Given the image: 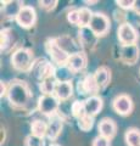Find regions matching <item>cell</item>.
<instances>
[{
    "instance_id": "6da1fadb",
    "label": "cell",
    "mask_w": 140,
    "mask_h": 146,
    "mask_svg": "<svg viewBox=\"0 0 140 146\" xmlns=\"http://www.w3.org/2000/svg\"><path fill=\"white\" fill-rule=\"evenodd\" d=\"M7 99L11 106L16 108L25 107L32 99V93L26 82L12 80L7 85Z\"/></svg>"
},
{
    "instance_id": "7a4b0ae2",
    "label": "cell",
    "mask_w": 140,
    "mask_h": 146,
    "mask_svg": "<svg viewBox=\"0 0 140 146\" xmlns=\"http://www.w3.org/2000/svg\"><path fill=\"white\" fill-rule=\"evenodd\" d=\"M11 63L17 71L26 72L33 67V55L27 49H19L12 54Z\"/></svg>"
},
{
    "instance_id": "3957f363",
    "label": "cell",
    "mask_w": 140,
    "mask_h": 146,
    "mask_svg": "<svg viewBox=\"0 0 140 146\" xmlns=\"http://www.w3.org/2000/svg\"><path fill=\"white\" fill-rule=\"evenodd\" d=\"M45 49H46L48 54L51 56V60L55 63H57V65H60V66L67 65L70 55L58 46V44L56 43L55 39H49L46 44H45Z\"/></svg>"
},
{
    "instance_id": "277c9868",
    "label": "cell",
    "mask_w": 140,
    "mask_h": 146,
    "mask_svg": "<svg viewBox=\"0 0 140 146\" xmlns=\"http://www.w3.org/2000/svg\"><path fill=\"white\" fill-rule=\"evenodd\" d=\"M89 28L96 36H102L110 29V20H108V17L106 15H104V13L95 12L93 15L92 21H90Z\"/></svg>"
},
{
    "instance_id": "5b68a950",
    "label": "cell",
    "mask_w": 140,
    "mask_h": 146,
    "mask_svg": "<svg viewBox=\"0 0 140 146\" xmlns=\"http://www.w3.org/2000/svg\"><path fill=\"white\" fill-rule=\"evenodd\" d=\"M38 110L43 115H54L58 110V99L54 95H43L38 100Z\"/></svg>"
},
{
    "instance_id": "8992f818",
    "label": "cell",
    "mask_w": 140,
    "mask_h": 146,
    "mask_svg": "<svg viewBox=\"0 0 140 146\" xmlns=\"http://www.w3.org/2000/svg\"><path fill=\"white\" fill-rule=\"evenodd\" d=\"M118 39L122 45H133L137 44L138 33L135 28L129 23H122L118 27Z\"/></svg>"
},
{
    "instance_id": "52a82bcc",
    "label": "cell",
    "mask_w": 140,
    "mask_h": 146,
    "mask_svg": "<svg viewBox=\"0 0 140 146\" xmlns=\"http://www.w3.org/2000/svg\"><path fill=\"white\" fill-rule=\"evenodd\" d=\"M35 20H37L35 10L32 6H28V5H25L22 7L16 17L17 23H19L22 28H31V27H33L35 23Z\"/></svg>"
},
{
    "instance_id": "ba28073f",
    "label": "cell",
    "mask_w": 140,
    "mask_h": 146,
    "mask_svg": "<svg viewBox=\"0 0 140 146\" xmlns=\"http://www.w3.org/2000/svg\"><path fill=\"white\" fill-rule=\"evenodd\" d=\"M34 72V74L37 78H39L40 80H43L45 78H49V77H52L55 76V68H54V66L51 65V63H49L48 61L45 60H38L37 62L33 63V67L32 70Z\"/></svg>"
},
{
    "instance_id": "9c48e42d",
    "label": "cell",
    "mask_w": 140,
    "mask_h": 146,
    "mask_svg": "<svg viewBox=\"0 0 140 146\" xmlns=\"http://www.w3.org/2000/svg\"><path fill=\"white\" fill-rule=\"evenodd\" d=\"M113 110L121 116H128L132 112L133 102L128 95H118L112 102Z\"/></svg>"
},
{
    "instance_id": "30bf717a",
    "label": "cell",
    "mask_w": 140,
    "mask_h": 146,
    "mask_svg": "<svg viewBox=\"0 0 140 146\" xmlns=\"http://www.w3.org/2000/svg\"><path fill=\"white\" fill-rule=\"evenodd\" d=\"M139 48L137 44L133 45H122L121 49V60L127 65H134L139 58Z\"/></svg>"
},
{
    "instance_id": "8fae6325",
    "label": "cell",
    "mask_w": 140,
    "mask_h": 146,
    "mask_svg": "<svg viewBox=\"0 0 140 146\" xmlns=\"http://www.w3.org/2000/svg\"><path fill=\"white\" fill-rule=\"evenodd\" d=\"M78 90H79V94H83V95H88V94L90 95V94L98 93L100 89H99V86L96 84L94 74H88L82 80H79Z\"/></svg>"
},
{
    "instance_id": "7c38bea8",
    "label": "cell",
    "mask_w": 140,
    "mask_h": 146,
    "mask_svg": "<svg viewBox=\"0 0 140 146\" xmlns=\"http://www.w3.org/2000/svg\"><path fill=\"white\" fill-rule=\"evenodd\" d=\"M87 65V57L83 52H78V54H73L70 55L68 61H67V67L70 68L72 72H79Z\"/></svg>"
},
{
    "instance_id": "4fadbf2b",
    "label": "cell",
    "mask_w": 140,
    "mask_h": 146,
    "mask_svg": "<svg viewBox=\"0 0 140 146\" xmlns=\"http://www.w3.org/2000/svg\"><path fill=\"white\" fill-rule=\"evenodd\" d=\"M84 107H85V113L88 116H95L100 112L102 108V100L101 98L96 96V95H92L84 101Z\"/></svg>"
},
{
    "instance_id": "5bb4252c",
    "label": "cell",
    "mask_w": 140,
    "mask_h": 146,
    "mask_svg": "<svg viewBox=\"0 0 140 146\" xmlns=\"http://www.w3.org/2000/svg\"><path fill=\"white\" fill-rule=\"evenodd\" d=\"M116 131H117L116 123L112 119H110V118H104L99 123V133H100L101 136H105V138L111 140L116 135Z\"/></svg>"
},
{
    "instance_id": "9a60e30c",
    "label": "cell",
    "mask_w": 140,
    "mask_h": 146,
    "mask_svg": "<svg viewBox=\"0 0 140 146\" xmlns=\"http://www.w3.org/2000/svg\"><path fill=\"white\" fill-rule=\"evenodd\" d=\"M55 40H56V43L58 44V46H60L62 50H65L68 55H73V54L80 52L79 51L80 48L77 46L74 40L68 35H62V36H60V38H56Z\"/></svg>"
},
{
    "instance_id": "2e32d148",
    "label": "cell",
    "mask_w": 140,
    "mask_h": 146,
    "mask_svg": "<svg viewBox=\"0 0 140 146\" xmlns=\"http://www.w3.org/2000/svg\"><path fill=\"white\" fill-rule=\"evenodd\" d=\"M94 77H95V80H96V84L99 86V89H104L108 85V83H110L111 71L108 70L107 67H100L95 71Z\"/></svg>"
},
{
    "instance_id": "e0dca14e",
    "label": "cell",
    "mask_w": 140,
    "mask_h": 146,
    "mask_svg": "<svg viewBox=\"0 0 140 146\" xmlns=\"http://www.w3.org/2000/svg\"><path fill=\"white\" fill-rule=\"evenodd\" d=\"M73 94V86H72L71 82H65V83H57L56 89H55V96L61 100V101H65V100L70 99Z\"/></svg>"
},
{
    "instance_id": "ac0fdd59",
    "label": "cell",
    "mask_w": 140,
    "mask_h": 146,
    "mask_svg": "<svg viewBox=\"0 0 140 146\" xmlns=\"http://www.w3.org/2000/svg\"><path fill=\"white\" fill-rule=\"evenodd\" d=\"M62 130V119L58 117H54L48 124V134L46 136L50 140H55L60 135Z\"/></svg>"
},
{
    "instance_id": "d6986e66",
    "label": "cell",
    "mask_w": 140,
    "mask_h": 146,
    "mask_svg": "<svg viewBox=\"0 0 140 146\" xmlns=\"http://www.w3.org/2000/svg\"><path fill=\"white\" fill-rule=\"evenodd\" d=\"M58 82L56 80L55 76L52 77H49V78H45L40 82V91L44 94V95H51V93H55V89H56V85H57Z\"/></svg>"
},
{
    "instance_id": "ffe728a7",
    "label": "cell",
    "mask_w": 140,
    "mask_h": 146,
    "mask_svg": "<svg viewBox=\"0 0 140 146\" xmlns=\"http://www.w3.org/2000/svg\"><path fill=\"white\" fill-rule=\"evenodd\" d=\"M31 130H32V135L43 139L44 136L48 134V124L45 122L40 121V119H35V121L32 122Z\"/></svg>"
},
{
    "instance_id": "44dd1931",
    "label": "cell",
    "mask_w": 140,
    "mask_h": 146,
    "mask_svg": "<svg viewBox=\"0 0 140 146\" xmlns=\"http://www.w3.org/2000/svg\"><path fill=\"white\" fill-rule=\"evenodd\" d=\"M4 13L7 17H17L19 12L21 11V9L23 7V4L21 1H9V3H4Z\"/></svg>"
},
{
    "instance_id": "7402d4cb",
    "label": "cell",
    "mask_w": 140,
    "mask_h": 146,
    "mask_svg": "<svg viewBox=\"0 0 140 146\" xmlns=\"http://www.w3.org/2000/svg\"><path fill=\"white\" fill-rule=\"evenodd\" d=\"M73 73L67 66H60L55 71V78L58 83H65V82H71L73 78Z\"/></svg>"
},
{
    "instance_id": "603a6c76",
    "label": "cell",
    "mask_w": 140,
    "mask_h": 146,
    "mask_svg": "<svg viewBox=\"0 0 140 146\" xmlns=\"http://www.w3.org/2000/svg\"><path fill=\"white\" fill-rule=\"evenodd\" d=\"M12 36L15 38L16 36V33L15 31H11V29H4L1 31V50H7L10 46H12L15 42L17 40L16 39H12Z\"/></svg>"
},
{
    "instance_id": "cb8c5ba5",
    "label": "cell",
    "mask_w": 140,
    "mask_h": 146,
    "mask_svg": "<svg viewBox=\"0 0 140 146\" xmlns=\"http://www.w3.org/2000/svg\"><path fill=\"white\" fill-rule=\"evenodd\" d=\"M79 36H80V40L83 42L84 45H88L90 48L92 45H94L96 43V35L90 31L89 27H85V28H80L79 31Z\"/></svg>"
},
{
    "instance_id": "d4e9b609",
    "label": "cell",
    "mask_w": 140,
    "mask_h": 146,
    "mask_svg": "<svg viewBox=\"0 0 140 146\" xmlns=\"http://www.w3.org/2000/svg\"><path fill=\"white\" fill-rule=\"evenodd\" d=\"M125 143L128 146H140V130L128 129L125 133Z\"/></svg>"
},
{
    "instance_id": "484cf974",
    "label": "cell",
    "mask_w": 140,
    "mask_h": 146,
    "mask_svg": "<svg viewBox=\"0 0 140 146\" xmlns=\"http://www.w3.org/2000/svg\"><path fill=\"white\" fill-rule=\"evenodd\" d=\"M78 12H79V23H78V26L80 27V28L89 27L90 21H92L94 13L90 11L89 9H87V7L80 9V10H78Z\"/></svg>"
},
{
    "instance_id": "4316f807",
    "label": "cell",
    "mask_w": 140,
    "mask_h": 146,
    "mask_svg": "<svg viewBox=\"0 0 140 146\" xmlns=\"http://www.w3.org/2000/svg\"><path fill=\"white\" fill-rule=\"evenodd\" d=\"M71 113L72 116L76 117L77 119L84 117L87 113H85V107H84V101H74L71 106Z\"/></svg>"
},
{
    "instance_id": "83f0119b",
    "label": "cell",
    "mask_w": 140,
    "mask_h": 146,
    "mask_svg": "<svg viewBox=\"0 0 140 146\" xmlns=\"http://www.w3.org/2000/svg\"><path fill=\"white\" fill-rule=\"evenodd\" d=\"M93 125H94V119H93L92 116L85 115L84 117L78 119V127L80 128V130H83V131L90 130L93 128Z\"/></svg>"
},
{
    "instance_id": "f1b7e54d",
    "label": "cell",
    "mask_w": 140,
    "mask_h": 146,
    "mask_svg": "<svg viewBox=\"0 0 140 146\" xmlns=\"http://www.w3.org/2000/svg\"><path fill=\"white\" fill-rule=\"evenodd\" d=\"M43 145H44L43 139L38 138V136L29 135L26 138V146H43Z\"/></svg>"
},
{
    "instance_id": "f546056e",
    "label": "cell",
    "mask_w": 140,
    "mask_h": 146,
    "mask_svg": "<svg viewBox=\"0 0 140 146\" xmlns=\"http://www.w3.org/2000/svg\"><path fill=\"white\" fill-rule=\"evenodd\" d=\"M93 146H110V139L105 138V136H101V135H98L93 140Z\"/></svg>"
},
{
    "instance_id": "4dcf8cb0",
    "label": "cell",
    "mask_w": 140,
    "mask_h": 146,
    "mask_svg": "<svg viewBox=\"0 0 140 146\" xmlns=\"http://www.w3.org/2000/svg\"><path fill=\"white\" fill-rule=\"evenodd\" d=\"M67 18H68V21L71 22L72 25H77V26H78V23H79V12H78V10L71 11L68 13V16H67Z\"/></svg>"
},
{
    "instance_id": "1f68e13d",
    "label": "cell",
    "mask_w": 140,
    "mask_h": 146,
    "mask_svg": "<svg viewBox=\"0 0 140 146\" xmlns=\"http://www.w3.org/2000/svg\"><path fill=\"white\" fill-rule=\"evenodd\" d=\"M39 5L40 7L45 9V10H52L57 5V1L56 0H54V1H39Z\"/></svg>"
},
{
    "instance_id": "d6a6232c",
    "label": "cell",
    "mask_w": 140,
    "mask_h": 146,
    "mask_svg": "<svg viewBox=\"0 0 140 146\" xmlns=\"http://www.w3.org/2000/svg\"><path fill=\"white\" fill-rule=\"evenodd\" d=\"M117 4H118L119 7H123V9H134V4L135 1H133V0H127V1H123V0H121V1H117Z\"/></svg>"
},
{
    "instance_id": "836d02e7",
    "label": "cell",
    "mask_w": 140,
    "mask_h": 146,
    "mask_svg": "<svg viewBox=\"0 0 140 146\" xmlns=\"http://www.w3.org/2000/svg\"><path fill=\"white\" fill-rule=\"evenodd\" d=\"M134 9H135V11H137L139 15H140V1H135V4H134Z\"/></svg>"
},
{
    "instance_id": "e575fe53",
    "label": "cell",
    "mask_w": 140,
    "mask_h": 146,
    "mask_svg": "<svg viewBox=\"0 0 140 146\" xmlns=\"http://www.w3.org/2000/svg\"><path fill=\"white\" fill-rule=\"evenodd\" d=\"M50 146H61V145H58V144H51Z\"/></svg>"
},
{
    "instance_id": "d590c367",
    "label": "cell",
    "mask_w": 140,
    "mask_h": 146,
    "mask_svg": "<svg viewBox=\"0 0 140 146\" xmlns=\"http://www.w3.org/2000/svg\"><path fill=\"white\" fill-rule=\"evenodd\" d=\"M139 21H140V15H139Z\"/></svg>"
}]
</instances>
